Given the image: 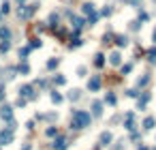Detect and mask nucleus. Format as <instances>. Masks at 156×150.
Here are the masks:
<instances>
[{
	"label": "nucleus",
	"instance_id": "1",
	"mask_svg": "<svg viewBox=\"0 0 156 150\" xmlns=\"http://www.w3.org/2000/svg\"><path fill=\"white\" fill-rule=\"evenodd\" d=\"M90 125V114L84 109L73 112V120H71V129H84Z\"/></svg>",
	"mask_w": 156,
	"mask_h": 150
},
{
	"label": "nucleus",
	"instance_id": "2",
	"mask_svg": "<svg viewBox=\"0 0 156 150\" xmlns=\"http://www.w3.org/2000/svg\"><path fill=\"white\" fill-rule=\"evenodd\" d=\"M0 118L6 120V122H11V120H13V107H9V105H2V107H0Z\"/></svg>",
	"mask_w": 156,
	"mask_h": 150
},
{
	"label": "nucleus",
	"instance_id": "3",
	"mask_svg": "<svg viewBox=\"0 0 156 150\" xmlns=\"http://www.w3.org/2000/svg\"><path fill=\"white\" fill-rule=\"evenodd\" d=\"M20 96H22V99H34V88L32 86H22L20 88Z\"/></svg>",
	"mask_w": 156,
	"mask_h": 150
},
{
	"label": "nucleus",
	"instance_id": "4",
	"mask_svg": "<svg viewBox=\"0 0 156 150\" xmlns=\"http://www.w3.org/2000/svg\"><path fill=\"white\" fill-rule=\"evenodd\" d=\"M111 139H113V135L111 133H109V131H105V133H100V137H98V146H109V144H111Z\"/></svg>",
	"mask_w": 156,
	"mask_h": 150
},
{
	"label": "nucleus",
	"instance_id": "5",
	"mask_svg": "<svg viewBox=\"0 0 156 150\" xmlns=\"http://www.w3.org/2000/svg\"><path fill=\"white\" fill-rule=\"evenodd\" d=\"M53 150H66V146H69V139L66 137H58V139H53Z\"/></svg>",
	"mask_w": 156,
	"mask_h": 150
},
{
	"label": "nucleus",
	"instance_id": "6",
	"mask_svg": "<svg viewBox=\"0 0 156 150\" xmlns=\"http://www.w3.org/2000/svg\"><path fill=\"white\" fill-rule=\"evenodd\" d=\"M13 142V133L11 131H0V146H6Z\"/></svg>",
	"mask_w": 156,
	"mask_h": 150
},
{
	"label": "nucleus",
	"instance_id": "7",
	"mask_svg": "<svg viewBox=\"0 0 156 150\" xmlns=\"http://www.w3.org/2000/svg\"><path fill=\"white\" fill-rule=\"evenodd\" d=\"M34 11H36V4H28V9H24V11L20 9V17H22V20H28Z\"/></svg>",
	"mask_w": 156,
	"mask_h": 150
},
{
	"label": "nucleus",
	"instance_id": "8",
	"mask_svg": "<svg viewBox=\"0 0 156 150\" xmlns=\"http://www.w3.org/2000/svg\"><path fill=\"white\" fill-rule=\"evenodd\" d=\"M98 88H100V79H98V77H92V79H90V82H88V90L96 92Z\"/></svg>",
	"mask_w": 156,
	"mask_h": 150
},
{
	"label": "nucleus",
	"instance_id": "9",
	"mask_svg": "<svg viewBox=\"0 0 156 150\" xmlns=\"http://www.w3.org/2000/svg\"><path fill=\"white\" fill-rule=\"evenodd\" d=\"M92 114H94L96 118L103 114V103H100V101H94V103H92Z\"/></svg>",
	"mask_w": 156,
	"mask_h": 150
},
{
	"label": "nucleus",
	"instance_id": "10",
	"mask_svg": "<svg viewBox=\"0 0 156 150\" xmlns=\"http://www.w3.org/2000/svg\"><path fill=\"white\" fill-rule=\"evenodd\" d=\"M109 62H111L113 67H118V64H120V62H122V56H120V51H113V54L109 56Z\"/></svg>",
	"mask_w": 156,
	"mask_h": 150
},
{
	"label": "nucleus",
	"instance_id": "11",
	"mask_svg": "<svg viewBox=\"0 0 156 150\" xmlns=\"http://www.w3.org/2000/svg\"><path fill=\"white\" fill-rule=\"evenodd\" d=\"M133 118H135L133 114H126V125H124V127H126L128 131H131V133L135 131V122H133Z\"/></svg>",
	"mask_w": 156,
	"mask_h": 150
},
{
	"label": "nucleus",
	"instance_id": "12",
	"mask_svg": "<svg viewBox=\"0 0 156 150\" xmlns=\"http://www.w3.org/2000/svg\"><path fill=\"white\" fill-rule=\"evenodd\" d=\"M116 43H118L120 47H124V45H128V37H126V34H118V37H116Z\"/></svg>",
	"mask_w": 156,
	"mask_h": 150
},
{
	"label": "nucleus",
	"instance_id": "13",
	"mask_svg": "<svg viewBox=\"0 0 156 150\" xmlns=\"http://www.w3.org/2000/svg\"><path fill=\"white\" fill-rule=\"evenodd\" d=\"M154 122H156V120H154L152 116H148V118L143 120V129H148V131H150V129H154Z\"/></svg>",
	"mask_w": 156,
	"mask_h": 150
},
{
	"label": "nucleus",
	"instance_id": "14",
	"mask_svg": "<svg viewBox=\"0 0 156 150\" xmlns=\"http://www.w3.org/2000/svg\"><path fill=\"white\" fill-rule=\"evenodd\" d=\"M148 101H150V92H145L141 99H139V109H143L145 105H148Z\"/></svg>",
	"mask_w": 156,
	"mask_h": 150
},
{
	"label": "nucleus",
	"instance_id": "15",
	"mask_svg": "<svg viewBox=\"0 0 156 150\" xmlns=\"http://www.w3.org/2000/svg\"><path fill=\"white\" fill-rule=\"evenodd\" d=\"M84 13H86V15H94V4H92V2H86V4H84Z\"/></svg>",
	"mask_w": 156,
	"mask_h": 150
},
{
	"label": "nucleus",
	"instance_id": "16",
	"mask_svg": "<svg viewBox=\"0 0 156 150\" xmlns=\"http://www.w3.org/2000/svg\"><path fill=\"white\" fill-rule=\"evenodd\" d=\"M94 64H96V67H103V64H105V56H103V54H96V56H94Z\"/></svg>",
	"mask_w": 156,
	"mask_h": 150
},
{
	"label": "nucleus",
	"instance_id": "17",
	"mask_svg": "<svg viewBox=\"0 0 156 150\" xmlns=\"http://www.w3.org/2000/svg\"><path fill=\"white\" fill-rule=\"evenodd\" d=\"M79 96H81V92H79V90H71V92H69V99H71V101H77Z\"/></svg>",
	"mask_w": 156,
	"mask_h": 150
},
{
	"label": "nucleus",
	"instance_id": "18",
	"mask_svg": "<svg viewBox=\"0 0 156 150\" xmlns=\"http://www.w3.org/2000/svg\"><path fill=\"white\" fill-rule=\"evenodd\" d=\"M45 133H47V137H56V135H58V129H56V127H49Z\"/></svg>",
	"mask_w": 156,
	"mask_h": 150
},
{
	"label": "nucleus",
	"instance_id": "19",
	"mask_svg": "<svg viewBox=\"0 0 156 150\" xmlns=\"http://www.w3.org/2000/svg\"><path fill=\"white\" fill-rule=\"evenodd\" d=\"M81 43H84V41H81V39H77V37H75V39H71V43H69V45H71V47H79V45H81Z\"/></svg>",
	"mask_w": 156,
	"mask_h": 150
},
{
	"label": "nucleus",
	"instance_id": "20",
	"mask_svg": "<svg viewBox=\"0 0 156 150\" xmlns=\"http://www.w3.org/2000/svg\"><path fill=\"white\" fill-rule=\"evenodd\" d=\"M58 62H60L58 58H51L49 62H47V69H56V67H58Z\"/></svg>",
	"mask_w": 156,
	"mask_h": 150
},
{
	"label": "nucleus",
	"instance_id": "21",
	"mask_svg": "<svg viewBox=\"0 0 156 150\" xmlns=\"http://www.w3.org/2000/svg\"><path fill=\"white\" fill-rule=\"evenodd\" d=\"M30 54V47H24V49H20V58L22 60H26V56Z\"/></svg>",
	"mask_w": 156,
	"mask_h": 150
},
{
	"label": "nucleus",
	"instance_id": "22",
	"mask_svg": "<svg viewBox=\"0 0 156 150\" xmlns=\"http://www.w3.org/2000/svg\"><path fill=\"white\" fill-rule=\"evenodd\" d=\"M56 24H58V15L51 13V15H49V26H56Z\"/></svg>",
	"mask_w": 156,
	"mask_h": 150
},
{
	"label": "nucleus",
	"instance_id": "23",
	"mask_svg": "<svg viewBox=\"0 0 156 150\" xmlns=\"http://www.w3.org/2000/svg\"><path fill=\"white\" fill-rule=\"evenodd\" d=\"M51 101H53V103H62V96H60L58 92H51Z\"/></svg>",
	"mask_w": 156,
	"mask_h": 150
},
{
	"label": "nucleus",
	"instance_id": "24",
	"mask_svg": "<svg viewBox=\"0 0 156 150\" xmlns=\"http://www.w3.org/2000/svg\"><path fill=\"white\" fill-rule=\"evenodd\" d=\"M148 56H150V60H152V62H156V47H152V49L148 51Z\"/></svg>",
	"mask_w": 156,
	"mask_h": 150
},
{
	"label": "nucleus",
	"instance_id": "25",
	"mask_svg": "<svg viewBox=\"0 0 156 150\" xmlns=\"http://www.w3.org/2000/svg\"><path fill=\"white\" fill-rule=\"evenodd\" d=\"M105 101H107L109 105H116V96H113V94H107V96H105Z\"/></svg>",
	"mask_w": 156,
	"mask_h": 150
},
{
	"label": "nucleus",
	"instance_id": "26",
	"mask_svg": "<svg viewBox=\"0 0 156 150\" xmlns=\"http://www.w3.org/2000/svg\"><path fill=\"white\" fill-rule=\"evenodd\" d=\"M20 71H22L24 75H28V73H30V67H28V64H22V67H20Z\"/></svg>",
	"mask_w": 156,
	"mask_h": 150
},
{
	"label": "nucleus",
	"instance_id": "27",
	"mask_svg": "<svg viewBox=\"0 0 156 150\" xmlns=\"http://www.w3.org/2000/svg\"><path fill=\"white\" fill-rule=\"evenodd\" d=\"M34 47H41V41H39V39H32V43H30V49H34Z\"/></svg>",
	"mask_w": 156,
	"mask_h": 150
},
{
	"label": "nucleus",
	"instance_id": "28",
	"mask_svg": "<svg viewBox=\"0 0 156 150\" xmlns=\"http://www.w3.org/2000/svg\"><path fill=\"white\" fill-rule=\"evenodd\" d=\"M150 82V75H143L141 79H139V86H145V84H148Z\"/></svg>",
	"mask_w": 156,
	"mask_h": 150
},
{
	"label": "nucleus",
	"instance_id": "29",
	"mask_svg": "<svg viewBox=\"0 0 156 150\" xmlns=\"http://www.w3.org/2000/svg\"><path fill=\"white\" fill-rule=\"evenodd\" d=\"M53 82H56V84H58V86H62V84H64V82H66V79H64V77H62V75H58V77H56V79H53Z\"/></svg>",
	"mask_w": 156,
	"mask_h": 150
},
{
	"label": "nucleus",
	"instance_id": "30",
	"mask_svg": "<svg viewBox=\"0 0 156 150\" xmlns=\"http://www.w3.org/2000/svg\"><path fill=\"white\" fill-rule=\"evenodd\" d=\"M131 69H133V64H124V67H122V75H124V73H131Z\"/></svg>",
	"mask_w": 156,
	"mask_h": 150
},
{
	"label": "nucleus",
	"instance_id": "31",
	"mask_svg": "<svg viewBox=\"0 0 156 150\" xmlns=\"http://www.w3.org/2000/svg\"><path fill=\"white\" fill-rule=\"evenodd\" d=\"M111 150H124V142H118V144H116Z\"/></svg>",
	"mask_w": 156,
	"mask_h": 150
},
{
	"label": "nucleus",
	"instance_id": "32",
	"mask_svg": "<svg viewBox=\"0 0 156 150\" xmlns=\"http://www.w3.org/2000/svg\"><path fill=\"white\" fill-rule=\"evenodd\" d=\"M24 105H26V99H22V96H20V99H17V107H24Z\"/></svg>",
	"mask_w": 156,
	"mask_h": 150
},
{
	"label": "nucleus",
	"instance_id": "33",
	"mask_svg": "<svg viewBox=\"0 0 156 150\" xmlns=\"http://www.w3.org/2000/svg\"><path fill=\"white\" fill-rule=\"evenodd\" d=\"M4 99V84H0V101Z\"/></svg>",
	"mask_w": 156,
	"mask_h": 150
},
{
	"label": "nucleus",
	"instance_id": "34",
	"mask_svg": "<svg viewBox=\"0 0 156 150\" xmlns=\"http://www.w3.org/2000/svg\"><path fill=\"white\" fill-rule=\"evenodd\" d=\"M6 11H9V2L4 0V2H2V13H6Z\"/></svg>",
	"mask_w": 156,
	"mask_h": 150
},
{
	"label": "nucleus",
	"instance_id": "35",
	"mask_svg": "<svg viewBox=\"0 0 156 150\" xmlns=\"http://www.w3.org/2000/svg\"><path fill=\"white\" fill-rule=\"evenodd\" d=\"M30 148H32L30 144H24V146H22V150H30Z\"/></svg>",
	"mask_w": 156,
	"mask_h": 150
},
{
	"label": "nucleus",
	"instance_id": "36",
	"mask_svg": "<svg viewBox=\"0 0 156 150\" xmlns=\"http://www.w3.org/2000/svg\"><path fill=\"white\" fill-rule=\"evenodd\" d=\"M154 41H156V30H154Z\"/></svg>",
	"mask_w": 156,
	"mask_h": 150
},
{
	"label": "nucleus",
	"instance_id": "37",
	"mask_svg": "<svg viewBox=\"0 0 156 150\" xmlns=\"http://www.w3.org/2000/svg\"><path fill=\"white\" fill-rule=\"evenodd\" d=\"M154 150H156V148H154Z\"/></svg>",
	"mask_w": 156,
	"mask_h": 150
}]
</instances>
